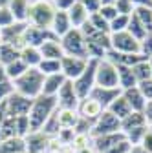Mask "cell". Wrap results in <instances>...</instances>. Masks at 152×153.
I'll list each match as a JSON object with an SVG mask.
<instances>
[{
	"label": "cell",
	"instance_id": "obj_1",
	"mask_svg": "<svg viewBox=\"0 0 152 153\" xmlns=\"http://www.w3.org/2000/svg\"><path fill=\"white\" fill-rule=\"evenodd\" d=\"M57 99L48 97V95H41V97L33 99L29 113H28V120H29V129L33 131H42L46 122L53 117V113L57 111Z\"/></svg>",
	"mask_w": 152,
	"mask_h": 153
},
{
	"label": "cell",
	"instance_id": "obj_2",
	"mask_svg": "<svg viewBox=\"0 0 152 153\" xmlns=\"http://www.w3.org/2000/svg\"><path fill=\"white\" fill-rule=\"evenodd\" d=\"M42 84H44V75L39 71V68H28L24 75H20L17 80H13L15 93L22 95L26 99H37L42 95Z\"/></svg>",
	"mask_w": 152,
	"mask_h": 153
},
{
	"label": "cell",
	"instance_id": "obj_3",
	"mask_svg": "<svg viewBox=\"0 0 152 153\" xmlns=\"http://www.w3.org/2000/svg\"><path fill=\"white\" fill-rule=\"evenodd\" d=\"M57 9L51 0H29V7H28V24L35 27H42L50 29L53 16Z\"/></svg>",
	"mask_w": 152,
	"mask_h": 153
},
{
	"label": "cell",
	"instance_id": "obj_4",
	"mask_svg": "<svg viewBox=\"0 0 152 153\" xmlns=\"http://www.w3.org/2000/svg\"><path fill=\"white\" fill-rule=\"evenodd\" d=\"M61 46H62V49H64V55L88 59V55H86V36H84L83 31L77 29V27H71V29L61 38Z\"/></svg>",
	"mask_w": 152,
	"mask_h": 153
},
{
	"label": "cell",
	"instance_id": "obj_5",
	"mask_svg": "<svg viewBox=\"0 0 152 153\" xmlns=\"http://www.w3.org/2000/svg\"><path fill=\"white\" fill-rule=\"evenodd\" d=\"M96 86H101V88H119L117 66L114 64V62H110L106 56H105V59H101V60H97V68H96Z\"/></svg>",
	"mask_w": 152,
	"mask_h": 153
},
{
	"label": "cell",
	"instance_id": "obj_6",
	"mask_svg": "<svg viewBox=\"0 0 152 153\" xmlns=\"http://www.w3.org/2000/svg\"><path fill=\"white\" fill-rule=\"evenodd\" d=\"M110 51L139 55V53H141V42L138 40V38L132 36L128 31L110 33Z\"/></svg>",
	"mask_w": 152,
	"mask_h": 153
},
{
	"label": "cell",
	"instance_id": "obj_7",
	"mask_svg": "<svg viewBox=\"0 0 152 153\" xmlns=\"http://www.w3.org/2000/svg\"><path fill=\"white\" fill-rule=\"evenodd\" d=\"M96 68H97V60L88 59L86 69L75 80H71L75 91H77V95H79V99H86L90 95V91L96 88Z\"/></svg>",
	"mask_w": 152,
	"mask_h": 153
},
{
	"label": "cell",
	"instance_id": "obj_8",
	"mask_svg": "<svg viewBox=\"0 0 152 153\" xmlns=\"http://www.w3.org/2000/svg\"><path fill=\"white\" fill-rule=\"evenodd\" d=\"M121 131V120L117 117H114L110 111H103L99 115V119L93 122L90 135L92 137H101V135H110V133H119Z\"/></svg>",
	"mask_w": 152,
	"mask_h": 153
},
{
	"label": "cell",
	"instance_id": "obj_9",
	"mask_svg": "<svg viewBox=\"0 0 152 153\" xmlns=\"http://www.w3.org/2000/svg\"><path fill=\"white\" fill-rule=\"evenodd\" d=\"M86 64H88V59L64 55L62 59H61V73L66 76L68 80H75L86 69Z\"/></svg>",
	"mask_w": 152,
	"mask_h": 153
},
{
	"label": "cell",
	"instance_id": "obj_10",
	"mask_svg": "<svg viewBox=\"0 0 152 153\" xmlns=\"http://www.w3.org/2000/svg\"><path fill=\"white\" fill-rule=\"evenodd\" d=\"M31 99H26L18 93H13L9 99L4 100V108H6V115L9 117H24V115L29 113V108H31Z\"/></svg>",
	"mask_w": 152,
	"mask_h": 153
},
{
	"label": "cell",
	"instance_id": "obj_11",
	"mask_svg": "<svg viewBox=\"0 0 152 153\" xmlns=\"http://www.w3.org/2000/svg\"><path fill=\"white\" fill-rule=\"evenodd\" d=\"M28 27V22H15L13 26L2 29V44H9L20 51L24 44V31Z\"/></svg>",
	"mask_w": 152,
	"mask_h": 153
},
{
	"label": "cell",
	"instance_id": "obj_12",
	"mask_svg": "<svg viewBox=\"0 0 152 153\" xmlns=\"http://www.w3.org/2000/svg\"><path fill=\"white\" fill-rule=\"evenodd\" d=\"M55 99H57V106L62 108V109H77L79 100H81L77 91H75V88H73L71 80H66L62 84V88L59 89V93L55 95Z\"/></svg>",
	"mask_w": 152,
	"mask_h": 153
},
{
	"label": "cell",
	"instance_id": "obj_13",
	"mask_svg": "<svg viewBox=\"0 0 152 153\" xmlns=\"http://www.w3.org/2000/svg\"><path fill=\"white\" fill-rule=\"evenodd\" d=\"M51 137L44 131H33L26 137V153H46L51 146Z\"/></svg>",
	"mask_w": 152,
	"mask_h": 153
},
{
	"label": "cell",
	"instance_id": "obj_14",
	"mask_svg": "<svg viewBox=\"0 0 152 153\" xmlns=\"http://www.w3.org/2000/svg\"><path fill=\"white\" fill-rule=\"evenodd\" d=\"M105 109L101 108L99 102H96L92 97H86V99H81L79 100V106H77V113H79V117L86 122H96L99 119V115L103 113Z\"/></svg>",
	"mask_w": 152,
	"mask_h": 153
},
{
	"label": "cell",
	"instance_id": "obj_15",
	"mask_svg": "<svg viewBox=\"0 0 152 153\" xmlns=\"http://www.w3.org/2000/svg\"><path fill=\"white\" fill-rule=\"evenodd\" d=\"M50 38H57L51 29H42V27H35V26H29L26 27L24 31V44L26 46H33V48H41L46 40Z\"/></svg>",
	"mask_w": 152,
	"mask_h": 153
},
{
	"label": "cell",
	"instance_id": "obj_16",
	"mask_svg": "<svg viewBox=\"0 0 152 153\" xmlns=\"http://www.w3.org/2000/svg\"><path fill=\"white\" fill-rule=\"evenodd\" d=\"M121 91H123V89H119V88H101V86H96V88L90 91L88 97H92L96 102L101 104L103 109H106V108L121 95Z\"/></svg>",
	"mask_w": 152,
	"mask_h": 153
},
{
	"label": "cell",
	"instance_id": "obj_17",
	"mask_svg": "<svg viewBox=\"0 0 152 153\" xmlns=\"http://www.w3.org/2000/svg\"><path fill=\"white\" fill-rule=\"evenodd\" d=\"M55 122L59 126V129H73L77 128L79 124V113L77 109H62V108H57L55 111Z\"/></svg>",
	"mask_w": 152,
	"mask_h": 153
},
{
	"label": "cell",
	"instance_id": "obj_18",
	"mask_svg": "<svg viewBox=\"0 0 152 153\" xmlns=\"http://www.w3.org/2000/svg\"><path fill=\"white\" fill-rule=\"evenodd\" d=\"M123 139H126L123 131L110 133V135H101V137H92V148L96 149V153H106L112 146H116Z\"/></svg>",
	"mask_w": 152,
	"mask_h": 153
},
{
	"label": "cell",
	"instance_id": "obj_19",
	"mask_svg": "<svg viewBox=\"0 0 152 153\" xmlns=\"http://www.w3.org/2000/svg\"><path fill=\"white\" fill-rule=\"evenodd\" d=\"M42 59H48V60H61L64 56V49L61 46V38H50L46 40L41 48H39Z\"/></svg>",
	"mask_w": 152,
	"mask_h": 153
},
{
	"label": "cell",
	"instance_id": "obj_20",
	"mask_svg": "<svg viewBox=\"0 0 152 153\" xmlns=\"http://www.w3.org/2000/svg\"><path fill=\"white\" fill-rule=\"evenodd\" d=\"M123 97H125V100L128 102V106H130L132 111L143 113V109H145V106H147V99L143 97V93H141V89H139L138 86L128 88V89H123Z\"/></svg>",
	"mask_w": 152,
	"mask_h": 153
},
{
	"label": "cell",
	"instance_id": "obj_21",
	"mask_svg": "<svg viewBox=\"0 0 152 153\" xmlns=\"http://www.w3.org/2000/svg\"><path fill=\"white\" fill-rule=\"evenodd\" d=\"M106 59H108L110 62H114L116 66L132 68V66H136L138 62L145 60L147 56H143L141 53H139V55H132V53H116V51H108V53H106Z\"/></svg>",
	"mask_w": 152,
	"mask_h": 153
},
{
	"label": "cell",
	"instance_id": "obj_22",
	"mask_svg": "<svg viewBox=\"0 0 152 153\" xmlns=\"http://www.w3.org/2000/svg\"><path fill=\"white\" fill-rule=\"evenodd\" d=\"M68 79L62 73H55V75H46L44 76V84H42V95H48V97H55L59 89L62 88V84Z\"/></svg>",
	"mask_w": 152,
	"mask_h": 153
},
{
	"label": "cell",
	"instance_id": "obj_23",
	"mask_svg": "<svg viewBox=\"0 0 152 153\" xmlns=\"http://www.w3.org/2000/svg\"><path fill=\"white\" fill-rule=\"evenodd\" d=\"M51 33L57 36V38H62L70 29H71V22L68 18V13L64 11H57L55 16H53V22H51Z\"/></svg>",
	"mask_w": 152,
	"mask_h": 153
},
{
	"label": "cell",
	"instance_id": "obj_24",
	"mask_svg": "<svg viewBox=\"0 0 152 153\" xmlns=\"http://www.w3.org/2000/svg\"><path fill=\"white\" fill-rule=\"evenodd\" d=\"M68 18H70V22H71V27H83L86 22H88V18H90V13L86 11V7L81 4V0H77V2L73 4V7L68 11Z\"/></svg>",
	"mask_w": 152,
	"mask_h": 153
},
{
	"label": "cell",
	"instance_id": "obj_25",
	"mask_svg": "<svg viewBox=\"0 0 152 153\" xmlns=\"http://www.w3.org/2000/svg\"><path fill=\"white\" fill-rule=\"evenodd\" d=\"M143 126H148L147 119H145V115L139 113V111H132L128 117H125L121 120V131L123 133H128L132 129H136V128H143Z\"/></svg>",
	"mask_w": 152,
	"mask_h": 153
},
{
	"label": "cell",
	"instance_id": "obj_26",
	"mask_svg": "<svg viewBox=\"0 0 152 153\" xmlns=\"http://www.w3.org/2000/svg\"><path fill=\"white\" fill-rule=\"evenodd\" d=\"M8 7L15 16V22H26L28 20V7L29 0H8Z\"/></svg>",
	"mask_w": 152,
	"mask_h": 153
},
{
	"label": "cell",
	"instance_id": "obj_27",
	"mask_svg": "<svg viewBox=\"0 0 152 153\" xmlns=\"http://www.w3.org/2000/svg\"><path fill=\"white\" fill-rule=\"evenodd\" d=\"M20 60H22L28 68H39V64L42 62V55H41L39 48L24 46V48L20 49Z\"/></svg>",
	"mask_w": 152,
	"mask_h": 153
},
{
	"label": "cell",
	"instance_id": "obj_28",
	"mask_svg": "<svg viewBox=\"0 0 152 153\" xmlns=\"http://www.w3.org/2000/svg\"><path fill=\"white\" fill-rule=\"evenodd\" d=\"M0 153H26V139L11 137L0 140Z\"/></svg>",
	"mask_w": 152,
	"mask_h": 153
},
{
	"label": "cell",
	"instance_id": "obj_29",
	"mask_svg": "<svg viewBox=\"0 0 152 153\" xmlns=\"http://www.w3.org/2000/svg\"><path fill=\"white\" fill-rule=\"evenodd\" d=\"M106 111H110L114 117H117L119 120H123L125 117H128V115L132 113V109H130V106H128V102L125 100V97H123V91H121V95L114 100L108 108H106Z\"/></svg>",
	"mask_w": 152,
	"mask_h": 153
},
{
	"label": "cell",
	"instance_id": "obj_30",
	"mask_svg": "<svg viewBox=\"0 0 152 153\" xmlns=\"http://www.w3.org/2000/svg\"><path fill=\"white\" fill-rule=\"evenodd\" d=\"M117 79H119V88L121 89H128V88L138 86V80H136V76H134L132 68L117 66Z\"/></svg>",
	"mask_w": 152,
	"mask_h": 153
},
{
	"label": "cell",
	"instance_id": "obj_31",
	"mask_svg": "<svg viewBox=\"0 0 152 153\" xmlns=\"http://www.w3.org/2000/svg\"><path fill=\"white\" fill-rule=\"evenodd\" d=\"M13 93H15L13 80L8 76V73H6L4 66H0V102H4L6 99H9Z\"/></svg>",
	"mask_w": 152,
	"mask_h": 153
},
{
	"label": "cell",
	"instance_id": "obj_32",
	"mask_svg": "<svg viewBox=\"0 0 152 153\" xmlns=\"http://www.w3.org/2000/svg\"><path fill=\"white\" fill-rule=\"evenodd\" d=\"M17 59H20V51L9 44H0V66H9Z\"/></svg>",
	"mask_w": 152,
	"mask_h": 153
},
{
	"label": "cell",
	"instance_id": "obj_33",
	"mask_svg": "<svg viewBox=\"0 0 152 153\" xmlns=\"http://www.w3.org/2000/svg\"><path fill=\"white\" fill-rule=\"evenodd\" d=\"M132 71H134V76H136L138 84H141V82L152 79V69H150V60H148V59L138 62L136 66H132Z\"/></svg>",
	"mask_w": 152,
	"mask_h": 153
},
{
	"label": "cell",
	"instance_id": "obj_34",
	"mask_svg": "<svg viewBox=\"0 0 152 153\" xmlns=\"http://www.w3.org/2000/svg\"><path fill=\"white\" fill-rule=\"evenodd\" d=\"M88 146H92V135H90V133H77V131H75L73 140L70 144L71 153H77V151H81V149H84Z\"/></svg>",
	"mask_w": 152,
	"mask_h": 153
},
{
	"label": "cell",
	"instance_id": "obj_35",
	"mask_svg": "<svg viewBox=\"0 0 152 153\" xmlns=\"http://www.w3.org/2000/svg\"><path fill=\"white\" fill-rule=\"evenodd\" d=\"M134 16L138 18L139 24H141L148 33H152V7H147V6H143V7H136Z\"/></svg>",
	"mask_w": 152,
	"mask_h": 153
},
{
	"label": "cell",
	"instance_id": "obj_36",
	"mask_svg": "<svg viewBox=\"0 0 152 153\" xmlns=\"http://www.w3.org/2000/svg\"><path fill=\"white\" fill-rule=\"evenodd\" d=\"M86 40L93 42L96 46H99L103 51H110V33H101V31H93L92 35L86 36Z\"/></svg>",
	"mask_w": 152,
	"mask_h": 153
},
{
	"label": "cell",
	"instance_id": "obj_37",
	"mask_svg": "<svg viewBox=\"0 0 152 153\" xmlns=\"http://www.w3.org/2000/svg\"><path fill=\"white\" fill-rule=\"evenodd\" d=\"M126 31H128L132 36H134V38H138L139 42L143 40V38H145L147 35H148V31H147V29L139 24V20H138V18H136L134 15H132V16H130V20H128V27H126Z\"/></svg>",
	"mask_w": 152,
	"mask_h": 153
},
{
	"label": "cell",
	"instance_id": "obj_38",
	"mask_svg": "<svg viewBox=\"0 0 152 153\" xmlns=\"http://www.w3.org/2000/svg\"><path fill=\"white\" fill-rule=\"evenodd\" d=\"M4 69H6V73H8V76H9L11 80H17L20 75H24V73L28 71V66H26L20 59H17L15 62H11V64H9V66H6Z\"/></svg>",
	"mask_w": 152,
	"mask_h": 153
},
{
	"label": "cell",
	"instance_id": "obj_39",
	"mask_svg": "<svg viewBox=\"0 0 152 153\" xmlns=\"http://www.w3.org/2000/svg\"><path fill=\"white\" fill-rule=\"evenodd\" d=\"M39 71L46 76V75H55V73H61V60H48L42 59V62L39 64Z\"/></svg>",
	"mask_w": 152,
	"mask_h": 153
},
{
	"label": "cell",
	"instance_id": "obj_40",
	"mask_svg": "<svg viewBox=\"0 0 152 153\" xmlns=\"http://www.w3.org/2000/svg\"><path fill=\"white\" fill-rule=\"evenodd\" d=\"M88 22L92 24V27L96 29V31H101V33H110V22H108V20H105V18H103L99 13L90 15Z\"/></svg>",
	"mask_w": 152,
	"mask_h": 153
},
{
	"label": "cell",
	"instance_id": "obj_41",
	"mask_svg": "<svg viewBox=\"0 0 152 153\" xmlns=\"http://www.w3.org/2000/svg\"><path fill=\"white\" fill-rule=\"evenodd\" d=\"M15 126H17V135L26 139L31 129H29V120H28V115H24V117H17L15 119Z\"/></svg>",
	"mask_w": 152,
	"mask_h": 153
},
{
	"label": "cell",
	"instance_id": "obj_42",
	"mask_svg": "<svg viewBox=\"0 0 152 153\" xmlns=\"http://www.w3.org/2000/svg\"><path fill=\"white\" fill-rule=\"evenodd\" d=\"M128 20L130 16H125V15H117L114 20L110 22V33H119V31H126L128 27Z\"/></svg>",
	"mask_w": 152,
	"mask_h": 153
},
{
	"label": "cell",
	"instance_id": "obj_43",
	"mask_svg": "<svg viewBox=\"0 0 152 153\" xmlns=\"http://www.w3.org/2000/svg\"><path fill=\"white\" fill-rule=\"evenodd\" d=\"M114 6H116V9H117L119 15H125V16H132L134 11H136V6L132 4L130 0H117Z\"/></svg>",
	"mask_w": 152,
	"mask_h": 153
},
{
	"label": "cell",
	"instance_id": "obj_44",
	"mask_svg": "<svg viewBox=\"0 0 152 153\" xmlns=\"http://www.w3.org/2000/svg\"><path fill=\"white\" fill-rule=\"evenodd\" d=\"M13 24H15V16L11 15L9 7L8 6L0 7V29H6V27H9Z\"/></svg>",
	"mask_w": 152,
	"mask_h": 153
},
{
	"label": "cell",
	"instance_id": "obj_45",
	"mask_svg": "<svg viewBox=\"0 0 152 153\" xmlns=\"http://www.w3.org/2000/svg\"><path fill=\"white\" fill-rule=\"evenodd\" d=\"M105 20H108V22H112L114 18H116L119 13H117V9H116V6H101V9L97 11Z\"/></svg>",
	"mask_w": 152,
	"mask_h": 153
},
{
	"label": "cell",
	"instance_id": "obj_46",
	"mask_svg": "<svg viewBox=\"0 0 152 153\" xmlns=\"http://www.w3.org/2000/svg\"><path fill=\"white\" fill-rule=\"evenodd\" d=\"M141 55L147 59H152V33H148L141 40Z\"/></svg>",
	"mask_w": 152,
	"mask_h": 153
},
{
	"label": "cell",
	"instance_id": "obj_47",
	"mask_svg": "<svg viewBox=\"0 0 152 153\" xmlns=\"http://www.w3.org/2000/svg\"><path fill=\"white\" fill-rule=\"evenodd\" d=\"M130 149H132V144H130L126 139H123V140L117 142L116 146H112L106 153H130Z\"/></svg>",
	"mask_w": 152,
	"mask_h": 153
},
{
	"label": "cell",
	"instance_id": "obj_48",
	"mask_svg": "<svg viewBox=\"0 0 152 153\" xmlns=\"http://www.w3.org/2000/svg\"><path fill=\"white\" fill-rule=\"evenodd\" d=\"M81 4L86 7V11L90 13V15H93V13H97L99 9H101V0H81Z\"/></svg>",
	"mask_w": 152,
	"mask_h": 153
},
{
	"label": "cell",
	"instance_id": "obj_49",
	"mask_svg": "<svg viewBox=\"0 0 152 153\" xmlns=\"http://www.w3.org/2000/svg\"><path fill=\"white\" fill-rule=\"evenodd\" d=\"M75 2H77V0H53L55 9H57V11H64V13H68V11L73 7Z\"/></svg>",
	"mask_w": 152,
	"mask_h": 153
},
{
	"label": "cell",
	"instance_id": "obj_50",
	"mask_svg": "<svg viewBox=\"0 0 152 153\" xmlns=\"http://www.w3.org/2000/svg\"><path fill=\"white\" fill-rule=\"evenodd\" d=\"M138 88L141 89V93H143V97L147 99V102L152 100V79H150V80H145V82H141V84H138Z\"/></svg>",
	"mask_w": 152,
	"mask_h": 153
},
{
	"label": "cell",
	"instance_id": "obj_51",
	"mask_svg": "<svg viewBox=\"0 0 152 153\" xmlns=\"http://www.w3.org/2000/svg\"><path fill=\"white\" fill-rule=\"evenodd\" d=\"M147 153H152V129L148 128V131H147V135L143 137V140H141V144H139Z\"/></svg>",
	"mask_w": 152,
	"mask_h": 153
},
{
	"label": "cell",
	"instance_id": "obj_52",
	"mask_svg": "<svg viewBox=\"0 0 152 153\" xmlns=\"http://www.w3.org/2000/svg\"><path fill=\"white\" fill-rule=\"evenodd\" d=\"M143 115H145L147 122H148V124H152V100H148V102H147V106H145V109H143Z\"/></svg>",
	"mask_w": 152,
	"mask_h": 153
},
{
	"label": "cell",
	"instance_id": "obj_53",
	"mask_svg": "<svg viewBox=\"0 0 152 153\" xmlns=\"http://www.w3.org/2000/svg\"><path fill=\"white\" fill-rule=\"evenodd\" d=\"M132 4H134L136 7H143V6H147V7H152V0H130Z\"/></svg>",
	"mask_w": 152,
	"mask_h": 153
},
{
	"label": "cell",
	"instance_id": "obj_54",
	"mask_svg": "<svg viewBox=\"0 0 152 153\" xmlns=\"http://www.w3.org/2000/svg\"><path fill=\"white\" fill-rule=\"evenodd\" d=\"M130 153H147L141 146H132V149H130Z\"/></svg>",
	"mask_w": 152,
	"mask_h": 153
},
{
	"label": "cell",
	"instance_id": "obj_55",
	"mask_svg": "<svg viewBox=\"0 0 152 153\" xmlns=\"http://www.w3.org/2000/svg\"><path fill=\"white\" fill-rule=\"evenodd\" d=\"M77 153H96V149H93L92 146H88V148H84V149H81V151H77Z\"/></svg>",
	"mask_w": 152,
	"mask_h": 153
},
{
	"label": "cell",
	"instance_id": "obj_56",
	"mask_svg": "<svg viewBox=\"0 0 152 153\" xmlns=\"http://www.w3.org/2000/svg\"><path fill=\"white\" fill-rule=\"evenodd\" d=\"M116 2H117V0H101V4H103V6H114Z\"/></svg>",
	"mask_w": 152,
	"mask_h": 153
},
{
	"label": "cell",
	"instance_id": "obj_57",
	"mask_svg": "<svg viewBox=\"0 0 152 153\" xmlns=\"http://www.w3.org/2000/svg\"><path fill=\"white\" fill-rule=\"evenodd\" d=\"M4 6H8V0H0V7H4Z\"/></svg>",
	"mask_w": 152,
	"mask_h": 153
},
{
	"label": "cell",
	"instance_id": "obj_58",
	"mask_svg": "<svg viewBox=\"0 0 152 153\" xmlns=\"http://www.w3.org/2000/svg\"><path fill=\"white\" fill-rule=\"evenodd\" d=\"M0 44H2V29H0Z\"/></svg>",
	"mask_w": 152,
	"mask_h": 153
},
{
	"label": "cell",
	"instance_id": "obj_59",
	"mask_svg": "<svg viewBox=\"0 0 152 153\" xmlns=\"http://www.w3.org/2000/svg\"><path fill=\"white\" fill-rule=\"evenodd\" d=\"M148 60H150V69H152V59H148Z\"/></svg>",
	"mask_w": 152,
	"mask_h": 153
},
{
	"label": "cell",
	"instance_id": "obj_60",
	"mask_svg": "<svg viewBox=\"0 0 152 153\" xmlns=\"http://www.w3.org/2000/svg\"><path fill=\"white\" fill-rule=\"evenodd\" d=\"M148 128H150V129H152V124H148Z\"/></svg>",
	"mask_w": 152,
	"mask_h": 153
},
{
	"label": "cell",
	"instance_id": "obj_61",
	"mask_svg": "<svg viewBox=\"0 0 152 153\" xmlns=\"http://www.w3.org/2000/svg\"><path fill=\"white\" fill-rule=\"evenodd\" d=\"M51 2H53V0H51Z\"/></svg>",
	"mask_w": 152,
	"mask_h": 153
}]
</instances>
